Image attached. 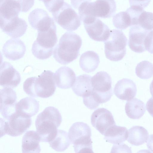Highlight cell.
<instances>
[{
    "label": "cell",
    "mask_w": 153,
    "mask_h": 153,
    "mask_svg": "<svg viewBox=\"0 0 153 153\" xmlns=\"http://www.w3.org/2000/svg\"><path fill=\"white\" fill-rule=\"evenodd\" d=\"M40 141V138L36 131H27L22 138V153H39L41 150Z\"/></svg>",
    "instance_id": "23"
},
{
    "label": "cell",
    "mask_w": 153,
    "mask_h": 153,
    "mask_svg": "<svg viewBox=\"0 0 153 153\" xmlns=\"http://www.w3.org/2000/svg\"><path fill=\"white\" fill-rule=\"evenodd\" d=\"M104 135V139L106 142L119 145L123 143L127 139L128 130L125 127L115 124L109 128Z\"/></svg>",
    "instance_id": "24"
},
{
    "label": "cell",
    "mask_w": 153,
    "mask_h": 153,
    "mask_svg": "<svg viewBox=\"0 0 153 153\" xmlns=\"http://www.w3.org/2000/svg\"><path fill=\"white\" fill-rule=\"evenodd\" d=\"M116 5L114 0H97L86 1L78 8L79 15L82 21L88 17L103 18H110L114 15Z\"/></svg>",
    "instance_id": "5"
},
{
    "label": "cell",
    "mask_w": 153,
    "mask_h": 153,
    "mask_svg": "<svg viewBox=\"0 0 153 153\" xmlns=\"http://www.w3.org/2000/svg\"><path fill=\"white\" fill-rule=\"evenodd\" d=\"M149 137L146 128L140 126H134L128 130L127 140L132 145L139 146L146 142Z\"/></svg>",
    "instance_id": "28"
},
{
    "label": "cell",
    "mask_w": 153,
    "mask_h": 153,
    "mask_svg": "<svg viewBox=\"0 0 153 153\" xmlns=\"http://www.w3.org/2000/svg\"><path fill=\"white\" fill-rule=\"evenodd\" d=\"M146 108L150 115L153 117V97H152L147 101Z\"/></svg>",
    "instance_id": "37"
},
{
    "label": "cell",
    "mask_w": 153,
    "mask_h": 153,
    "mask_svg": "<svg viewBox=\"0 0 153 153\" xmlns=\"http://www.w3.org/2000/svg\"><path fill=\"white\" fill-rule=\"evenodd\" d=\"M91 122L92 126L104 135L109 128L116 124L111 112L104 108H99L94 111L91 116Z\"/></svg>",
    "instance_id": "13"
},
{
    "label": "cell",
    "mask_w": 153,
    "mask_h": 153,
    "mask_svg": "<svg viewBox=\"0 0 153 153\" xmlns=\"http://www.w3.org/2000/svg\"><path fill=\"white\" fill-rule=\"evenodd\" d=\"M91 76L83 74L77 76L72 89L77 96L82 97L90 93L93 90Z\"/></svg>",
    "instance_id": "25"
},
{
    "label": "cell",
    "mask_w": 153,
    "mask_h": 153,
    "mask_svg": "<svg viewBox=\"0 0 153 153\" xmlns=\"http://www.w3.org/2000/svg\"><path fill=\"white\" fill-rule=\"evenodd\" d=\"M146 145L149 150L153 153V134L149 136Z\"/></svg>",
    "instance_id": "39"
},
{
    "label": "cell",
    "mask_w": 153,
    "mask_h": 153,
    "mask_svg": "<svg viewBox=\"0 0 153 153\" xmlns=\"http://www.w3.org/2000/svg\"><path fill=\"white\" fill-rule=\"evenodd\" d=\"M125 111L129 118L138 119L142 117L145 112V105L141 100L135 98L126 102Z\"/></svg>",
    "instance_id": "27"
},
{
    "label": "cell",
    "mask_w": 153,
    "mask_h": 153,
    "mask_svg": "<svg viewBox=\"0 0 153 153\" xmlns=\"http://www.w3.org/2000/svg\"><path fill=\"white\" fill-rule=\"evenodd\" d=\"M112 22L116 28L122 30L132 26L131 19L126 10L120 12L114 15L113 16Z\"/></svg>",
    "instance_id": "30"
},
{
    "label": "cell",
    "mask_w": 153,
    "mask_h": 153,
    "mask_svg": "<svg viewBox=\"0 0 153 153\" xmlns=\"http://www.w3.org/2000/svg\"><path fill=\"white\" fill-rule=\"evenodd\" d=\"M0 76V84L4 88L16 87L21 80L19 72L10 63L7 62L1 64Z\"/></svg>",
    "instance_id": "15"
},
{
    "label": "cell",
    "mask_w": 153,
    "mask_h": 153,
    "mask_svg": "<svg viewBox=\"0 0 153 153\" xmlns=\"http://www.w3.org/2000/svg\"><path fill=\"white\" fill-rule=\"evenodd\" d=\"M137 25L149 31L153 30V13L143 11L139 16Z\"/></svg>",
    "instance_id": "32"
},
{
    "label": "cell",
    "mask_w": 153,
    "mask_h": 153,
    "mask_svg": "<svg viewBox=\"0 0 153 153\" xmlns=\"http://www.w3.org/2000/svg\"><path fill=\"white\" fill-rule=\"evenodd\" d=\"M150 91L151 94L153 97V79L150 85Z\"/></svg>",
    "instance_id": "40"
},
{
    "label": "cell",
    "mask_w": 153,
    "mask_h": 153,
    "mask_svg": "<svg viewBox=\"0 0 153 153\" xmlns=\"http://www.w3.org/2000/svg\"><path fill=\"white\" fill-rule=\"evenodd\" d=\"M68 135L76 153L93 152L91 130L86 123L83 122L74 123L69 129Z\"/></svg>",
    "instance_id": "4"
},
{
    "label": "cell",
    "mask_w": 153,
    "mask_h": 153,
    "mask_svg": "<svg viewBox=\"0 0 153 153\" xmlns=\"http://www.w3.org/2000/svg\"><path fill=\"white\" fill-rule=\"evenodd\" d=\"M27 25L25 21L18 17L0 23V28L7 35L13 38L20 37L25 33Z\"/></svg>",
    "instance_id": "19"
},
{
    "label": "cell",
    "mask_w": 153,
    "mask_h": 153,
    "mask_svg": "<svg viewBox=\"0 0 153 153\" xmlns=\"http://www.w3.org/2000/svg\"><path fill=\"white\" fill-rule=\"evenodd\" d=\"M28 20L32 27L38 31H45L56 27L53 19L49 16L47 12L41 9L36 8L30 12Z\"/></svg>",
    "instance_id": "14"
},
{
    "label": "cell",
    "mask_w": 153,
    "mask_h": 153,
    "mask_svg": "<svg viewBox=\"0 0 153 153\" xmlns=\"http://www.w3.org/2000/svg\"><path fill=\"white\" fill-rule=\"evenodd\" d=\"M145 46L146 50L153 53V30L150 31L146 38Z\"/></svg>",
    "instance_id": "34"
},
{
    "label": "cell",
    "mask_w": 153,
    "mask_h": 153,
    "mask_svg": "<svg viewBox=\"0 0 153 153\" xmlns=\"http://www.w3.org/2000/svg\"><path fill=\"white\" fill-rule=\"evenodd\" d=\"M71 143L68 133L64 130L58 129L54 138L49 142L50 147L58 152L65 151Z\"/></svg>",
    "instance_id": "29"
},
{
    "label": "cell",
    "mask_w": 153,
    "mask_h": 153,
    "mask_svg": "<svg viewBox=\"0 0 153 153\" xmlns=\"http://www.w3.org/2000/svg\"><path fill=\"white\" fill-rule=\"evenodd\" d=\"M54 75L51 71L44 70L38 77L27 79L23 83V90L32 97H50L53 94L56 89Z\"/></svg>",
    "instance_id": "3"
},
{
    "label": "cell",
    "mask_w": 153,
    "mask_h": 153,
    "mask_svg": "<svg viewBox=\"0 0 153 153\" xmlns=\"http://www.w3.org/2000/svg\"><path fill=\"white\" fill-rule=\"evenodd\" d=\"M100 58L98 54L93 51H88L82 54L80 58L79 64L81 68L89 73L95 71L99 64Z\"/></svg>",
    "instance_id": "26"
},
{
    "label": "cell",
    "mask_w": 153,
    "mask_h": 153,
    "mask_svg": "<svg viewBox=\"0 0 153 153\" xmlns=\"http://www.w3.org/2000/svg\"><path fill=\"white\" fill-rule=\"evenodd\" d=\"M131 6H137L144 8L149 4L151 0H129Z\"/></svg>",
    "instance_id": "36"
},
{
    "label": "cell",
    "mask_w": 153,
    "mask_h": 153,
    "mask_svg": "<svg viewBox=\"0 0 153 153\" xmlns=\"http://www.w3.org/2000/svg\"><path fill=\"white\" fill-rule=\"evenodd\" d=\"M62 120L59 110L53 106L46 108L38 115L35 126L41 142L49 143L54 138Z\"/></svg>",
    "instance_id": "1"
},
{
    "label": "cell",
    "mask_w": 153,
    "mask_h": 153,
    "mask_svg": "<svg viewBox=\"0 0 153 153\" xmlns=\"http://www.w3.org/2000/svg\"><path fill=\"white\" fill-rule=\"evenodd\" d=\"M127 39L124 33L118 30H110L109 36L104 42L106 58L113 61L122 60L126 53Z\"/></svg>",
    "instance_id": "7"
},
{
    "label": "cell",
    "mask_w": 153,
    "mask_h": 153,
    "mask_svg": "<svg viewBox=\"0 0 153 153\" xmlns=\"http://www.w3.org/2000/svg\"><path fill=\"white\" fill-rule=\"evenodd\" d=\"M0 112L5 120L16 112L17 96L12 88H4L0 91Z\"/></svg>",
    "instance_id": "12"
},
{
    "label": "cell",
    "mask_w": 153,
    "mask_h": 153,
    "mask_svg": "<svg viewBox=\"0 0 153 153\" xmlns=\"http://www.w3.org/2000/svg\"><path fill=\"white\" fill-rule=\"evenodd\" d=\"M43 2L47 9L51 13L56 11L63 4L64 0H39Z\"/></svg>",
    "instance_id": "33"
},
{
    "label": "cell",
    "mask_w": 153,
    "mask_h": 153,
    "mask_svg": "<svg viewBox=\"0 0 153 153\" xmlns=\"http://www.w3.org/2000/svg\"><path fill=\"white\" fill-rule=\"evenodd\" d=\"M137 76L142 79H148L153 76V64L147 61L138 63L135 68Z\"/></svg>",
    "instance_id": "31"
},
{
    "label": "cell",
    "mask_w": 153,
    "mask_h": 153,
    "mask_svg": "<svg viewBox=\"0 0 153 153\" xmlns=\"http://www.w3.org/2000/svg\"><path fill=\"white\" fill-rule=\"evenodd\" d=\"M54 79L56 86L61 89L72 87L76 79V74L69 67H61L54 74Z\"/></svg>",
    "instance_id": "20"
},
{
    "label": "cell",
    "mask_w": 153,
    "mask_h": 153,
    "mask_svg": "<svg viewBox=\"0 0 153 153\" xmlns=\"http://www.w3.org/2000/svg\"><path fill=\"white\" fill-rule=\"evenodd\" d=\"M21 8L16 0H0V23L12 20L18 17Z\"/></svg>",
    "instance_id": "21"
},
{
    "label": "cell",
    "mask_w": 153,
    "mask_h": 153,
    "mask_svg": "<svg viewBox=\"0 0 153 153\" xmlns=\"http://www.w3.org/2000/svg\"><path fill=\"white\" fill-rule=\"evenodd\" d=\"M20 6L21 11L26 12L33 6L34 0H18Z\"/></svg>",
    "instance_id": "35"
},
{
    "label": "cell",
    "mask_w": 153,
    "mask_h": 153,
    "mask_svg": "<svg viewBox=\"0 0 153 153\" xmlns=\"http://www.w3.org/2000/svg\"><path fill=\"white\" fill-rule=\"evenodd\" d=\"M92 93L99 104L105 103L111 99L113 93L111 76L106 72L100 71L91 77Z\"/></svg>",
    "instance_id": "8"
},
{
    "label": "cell",
    "mask_w": 153,
    "mask_h": 153,
    "mask_svg": "<svg viewBox=\"0 0 153 153\" xmlns=\"http://www.w3.org/2000/svg\"><path fill=\"white\" fill-rule=\"evenodd\" d=\"M39 108V102L32 97H27L17 103L16 111L27 117L35 115Z\"/></svg>",
    "instance_id": "22"
},
{
    "label": "cell",
    "mask_w": 153,
    "mask_h": 153,
    "mask_svg": "<svg viewBox=\"0 0 153 153\" xmlns=\"http://www.w3.org/2000/svg\"><path fill=\"white\" fill-rule=\"evenodd\" d=\"M56 30V27H55L45 31H38L36 39L31 50L33 54L37 58L44 60L52 55L58 41Z\"/></svg>",
    "instance_id": "6"
},
{
    "label": "cell",
    "mask_w": 153,
    "mask_h": 153,
    "mask_svg": "<svg viewBox=\"0 0 153 153\" xmlns=\"http://www.w3.org/2000/svg\"><path fill=\"white\" fill-rule=\"evenodd\" d=\"M150 31L139 25L132 26L129 30L128 42L130 49L137 53H141L145 51V40Z\"/></svg>",
    "instance_id": "16"
},
{
    "label": "cell",
    "mask_w": 153,
    "mask_h": 153,
    "mask_svg": "<svg viewBox=\"0 0 153 153\" xmlns=\"http://www.w3.org/2000/svg\"><path fill=\"white\" fill-rule=\"evenodd\" d=\"M82 22L88 35L92 39L105 42L108 38L111 30L99 18L88 17L85 18Z\"/></svg>",
    "instance_id": "11"
},
{
    "label": "cell",
    "mask_w": 153,
    "mask_h": 153,
    "mask_svg": "<svg viewBox=\"0 0 153 153\" xmlns=\"http://www.w3.org/2000/svg\"><path fill=\"white\" fill-rule=\"evenodd\" d=\"M114 91L117 98L122 100L128 101L135 96L137 89L135 83L132 80L124 78L117 82Z\"/></svg>",
    "instance_id": "18"
},
{
    "label": "cell",
    "mask_w": 153,
    "mask_h": 153,
    "mask_svg": "<svg viewBox=\"0 0 153 153\" xmlns=\"http://www.w3.org/2000/svg\"><path fill=\"white\" fill-rule=\"evenodd\" d=\"M52 13L56 23L67 30H75L81 24L82 21L79 15L66 2H64L60 7Z\"/></svg>",
    "instance_id": "10"
},
{
    "label": "cell",
    "mask_w": 153,
    "mask_h": 153,
    "mask_svg": "<svg viewBox=\"0 0 153 153\" xmlns=\"http://www.w3.org/2000/svg\"><path fill=\"white\" fill-rule=\"evenodd\" d=\"M26 46L24 42L18 39H11L7 41L2 50L3 53L7 58L16 60L22 58L26 51Z\"/></svg>",
    "instance_id": "17"
},
{
    "label": "cell",
    "mask_w": 153,
    "mask_h": 153,
    "mask_svg": "<svg viewBox=\"0 0 153 153\" xmlns=\"http://www.w3.org/2000/svg\"><path fill=\"white\" fill-rule=\"evenodd\" d=\"M91 0H71L72 6L75 9L78 8L82 3L86 1H90Z\"/></svg>",
    "instance_id": "38"
},
{
    "label": "cell",
    "mask_w": 153,
    "mask_h": 153,
    "mask_svg": "<svg viewBox=\"0 0 153 153\" xmlns=\"http://www.w3.org/2000/svg\"><path fill=\"white\" fill-rule=\"evenodd\" d=\"M1 118V137L7 134L12 137L20 136L29 128L32 124L30 118L16 111L6 121Z\"/></svg>",
    "instance_id": "9"
},
{
    "label": "cell",
    "mask_w": 153,
    "mask_h": 153,
    "mask_svg": "<svg viewBox=\"0 0 153 153\" xmlns=\"http://www.w3.org/2000/svg\"><path fill=\"white\" fill-rule=\"evenodd\" d=\"M82 45V39L79 35L73 32H66L54 48L53 57L61 64H68L78 57Z\"/></svg>",
    "instance_id": "2"
}]
</instances>
